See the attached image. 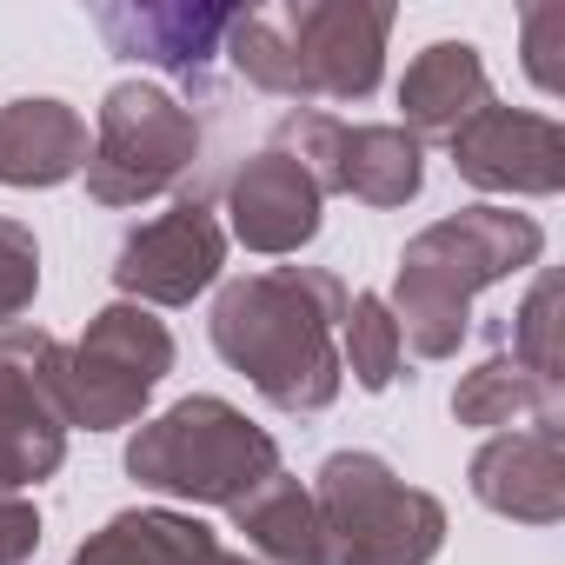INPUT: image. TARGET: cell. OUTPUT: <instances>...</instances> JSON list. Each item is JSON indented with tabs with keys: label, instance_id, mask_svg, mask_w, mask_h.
I'll return each instance as SVG.
<instances>
[{
	"label": "cell",
	"instance_id": "1",
	"mask_svg": "<svg viewBox=\"0 0 565 565\" xmlns=\"http://www.w3.org/2000/svg\"><path fill=\"white\" fill-rule=\"evenodd\" d=\"M347 279L333 266H266L239 273L213 294L206 340L213 353L279 413H327L347 386L340 320Z\"/></svg>",
	"mask_w": 565,
	"mask_h": 565
},
{
	"label": "cell",
	"instance_id": "2",
	"mask_svg": "<svg viewBox=\"0 0 565 565\" xmlns=\"http://www.w3.org/2000/svg\"><path fill=\"white\" fill-rule=\"evenodd\" d=\"M539 253H545V226L499 200H479L466 213L419 226L399 253V279L386 300L399 347L413 360H452L472 333V300L499 287L505 273L539 266Z\"/></svg>",
	"mask_w": 565,
	"mask_h": 565
},
{
	"label": "cell",
	"instance_id": "3",
	"mask_svg": "<svg viewBox=\"0 0 565 565\" xmlns=\"http://www.w3.org/2000/svg\"><path fill=\"white\" fill-rule=\"evenodd\" d=\"M393 8L366 0H287V8H239L226 54L246 87L273 100H373L386 81Z\"/></svg>",
	"mask_w": 565,
	"mask_h": 565
},
{
	"label": "cell",
	"instance_id": "4",
	"mask_svg": "<svg viewBox=\"0 0 565 565\" xmlns=\"http://www.w3.org/2000/svg\"><path fill=\"white\" fill-rule=\"evenodd\" d=\"M279 472V446L220 393H186L160 419H140L127 439V479L186 505H239L259 479Z\"/></svg>",
	"mask_w": 565,
	"mask_h": 565
},
{
	"label": "cell",
	"instance_id": "5",
	"mask_svg": "<svg viewBox=\"0 0 565 565\" xmlns=\"http://www.w3.org/2000/svg\"><path fill=\"white\" fill-rule=\"evenodd\" d=\"M307 492L320 512V565H433L446 545V505L380 452H327Z\"/></svg>",
	"mask_w": 565,
	"mask_h": 565
},
{
	"label": "cell",
	"instance_id": "6",
	"mask_svg": "<svg viewBox=\"0 0 565 565\" xmlns=\"http://www.w3.org/2000/svg\"><path fill=\"white\" fill-rule=\"evenodd\" d=\"M206 153L200 114L167 94L160 81H120L100 94L94 140H87V200L100 206H147L160 193L193 186Z\"/></svg>",
	"mask_w": 565,
	"mask_h": 565
},
{
	"label": "cell",
	"instance_id": "7",
	"mask_svg": "<svg viewBox=\"0 0 565 565\" xmlns=\"http://www.w3.org/2000/svg\"><path fill=\"white\" fill-rule=\"evenodd\" d=\"M173 373V333L167 320H153L134 300H114L87 320V333L67 347V426L87 433H120L147 413V399L160 393V380Z\"/></svg>",
	"mask_w": 565,
	"mask_h": 565
},
{
	"label": "cell",
	"instance_id": "8",
	"mask_svg": "<svg viewBox=\"0 0 565 565\" xmlns=\"http://www.w3.org/2000/svg\"><path fill=\"white\" fill-rule=\"evenodd\" d=\"M67 347L47 327H0V492H28L67 466Z\"/></svg>",
	"mask_w": 565,
	"mask_h": 565
},
{
	"label": "cell",
	"instance_id": "9",
	"mask_svg": "<svg viewBox=\"0 0 565 565\" xmlns=\"http://www.w3.org/2000/svg\"><path fill=\"white\" fill-rule=\"evenodd\" d=\"M226 266V226L200 193H180L167 213L140 220L114 253V287L134 307H193Z\"/></svg>",
	"mask_w": 565,
	"mask_h": 565
},
{
	"label": "cell",
	"instance_id": "10",
	"mask_svg": "<svg viewBox=\"0 0 565 565\" xmlns=\"http://www.w3.org/2000/svg\"><path fill=\"white\" fill-rule=\"evenodd\" d=\"M452 173L479 193L505 200H552L565 186V127L532 107H486L452 140Z\"/></svg>",
	"mask_w": 565,
	"mask_h": 565
},
{
	"label": "cell",
	"instance_id": "11",
	"mask_svg": "<svg viewBox=\"0 0 565 565\" xmlns=\"http://www.w3.org/2000/svg\"><path fill=\"white\" fill-rule=\"evenodd\" d=\"M233 21L239 8H193V0H100L94 8V34L107 41L114 61H140L180 81L213 74Z\"/></svg>",
	"mask_w": 565,
	"mask_h": 565
},
{
	"label": "cell",
	"instance_id": "12",
	"mask_svg": "<svg viewBox=\"0 0 565 565\" xmlns=\"http://www.w3.org/2000/svg\"><path fill=\"white\" fill-rule=\"evenodd\" d=\"M320 220H327V193L294 153L259 147V153H246L233 167V180H226V233L246 253L287 259V253L313 246Z\"/></svg>",
	"mask_w": 565,
	"mask_h": 565
},
{
	"label": "cell",
	"instance_id": "13",
	"mask_svg": "<svg viewBox=\"0 0 565 565\" xmlns=\"http://www.w3.org/2000/svg\"><path fill=\"white\" fill-rule=\"evenodd\" d=\"M472 499L512 525H558L565 519V426H512L492 433L472 466Z\"/></svg>",
	"mask_w": 565,
	"mask_h": 565
},
{
	"label": "cell",
	"instance_id": "14",
	"mask_svg": "<svg viewBox=\"0 0 565 565\" xmlns=\"http://www.w3.org/2000/svg\"><path fill=\"white\" fill-rule=\"evenodd\" d=\"M87 167V120L54 94H21L0 107V186L47 193Z\"/></svg>",
	"mask_w": 565,
	"mask_h": 565
},
{
	"label": "cell",
	"instance_id": "15",
	"mask_svg": "<svg viewBox=\"0 0 565 565\" xmlns=\"http://www.w3.org/2000/svg\"><path fill=\"white\" fill-rule=\"evenodd\" d=\"M492 107V74L479 61L472 41H433L413 54L406 81H399V127L426 147V140H452L472 114Z\"/></svg>",
	"mask_w": 565,
	"mask_h": 565
},
{
	"label": "cell",
	"instance_id": "16",
	"mask_svg": "<svg viewBox=\"0 0 565 565\" xmlns=\"http://www.w3.org/2000/svg\"><path fill=\"white\" fill-rule=\"evenodd\" d=\"M213 558H220V532L200 525L193 512H167V505L114 512L74 552V565H213Z\"/></svg>",
	"mask_w": 565,
	"mask_h": 565
},
{
	"label": "cell",
	"instance_id": "17",
	"mask_svg": "<svg viewBox=\"0 0 565 565\" xmlns=\"http://www.w3.org/2000/svg\"><path fill=\"white\" fill-rule=\"evenodd\" d=\"M233 512V532L246 539V558L259 565H320V512L313 492L279 466L273 479H259Z\"/></svg>",
	"mask_w": 565,
	"mask_h": 565
},
{
	"label": "cell",
	"instance_id": "18",
	"mask_svg": "<svg viewBox=\"0 0 565 565\" xmlns=\"http://www.w3.org/2000/svg\"><path fill=\"white\" fill-rule=\"evenodd\" d=\"M419 186H426V147L399 120H373V127L340 134V193L393 213V206L419 200Z\"/></svg>",
	"mask_w": 565,
	"mask_h": 565
},
{
	"label": "cell",
	"instance_id": "19",
	"mask_svg": "<svg viewBox=\"0 0 565 565\" xmlns=\"http://www.w3.org/2000/svg\"><path fill=\"white\" fill-rule=\"evenodd\" d=\"M452 419L459 426H479V433H499V426H565V386H545L532 380L505 347L492 360H479L459 386H452Z\"/></svg>",
	"mask_w": 565,
	"mask_h": 565
},
{
	"label": "cell",
	"instance_id": "20",
	"mask_svg": "<svg viewBox=\"0 0 565 565\" xmlns=\"http://www.w3.org/2000/svg\"><path fill=\"white\" fill-rule=\"evenodd\" d=\"M399 366H406V347H399L386 294H353L347 320H340V373H353L360 393H386L399 380Z\"/></svg>",
	"mask_w": 565,
	"mask_h": 565
},
{
	"label": "cell",
	"instance_id": "21",
	"mask_svg": "<svg viewBox=\"0 0 565 565\" xmlns=\"http://www.w3.org/2000/svg\"><path fill=\"white\" fill-rule=\"evenodd\" d=\"M492 340L512 347V360H519L532 380L565 386V353H558V273H539V279H532V294L519 300L512 327H499Z\"/></svg>",
	"mask_w": 565,
	"mask_h": 565
},
{
	"label": "cell",
	"instance_id": "22",
	"mask_svg": "<svg viewBox=\"0 0 565 565\" xmlns=\"http://www.w3.org/2000/svg\"><path fill=\"white\" fill-rule=\"evenodd\" d=\"M340 134H347V120H333V114H320V107H287V114L273 120V147L294 153V160L320 180L327 200L340 193Z\"/></svg>",
	"mask_w": 565,
	"mask_h": 565
},
{
	"label": "cell",
	"instance_id": "23",
	"mask_svg": "<svg viewBox=\"0 0 565 565\" xmlns=\"http://www.w3.org/2000/svg\"><path fill=\"white\" fill-rule=\"evenodd\" d=\"M41 294V239L28 220L0 213V327H14Z\"/></svg>",
	"mask_w": 565,
	"mask_h": 565
},
{
	"label": "cell",
	"instance_id": "24",
	"mask_svg": "<svg viewBox=\"0 0 565 565\" xmlns=\"http://www.w3.org/2000/svg\"><path fill=\"white\" fill-rule=\"evenodd\" d=\"M519 47L525 74L539 94H565V0H532L519 14Z\"/></svg>",
	"mask_w": 565,
	"mask_h": 565
},
{
	"label": "cell",
	"instance_id": "25",
	"mask_svg": "<svg viewBox=\"0 0 565 565\" xmlns=\"http://www.w3.org/2000/svg\"><path fill=\"white\" fill-rule=\"evenodd\" d=\"M41 552V512L21 492H0V565H28Z\"/></svg>",
	"mask_w": 565,
	"mask_h": 565
},
{
	"label": "cell",
	"instance_id": "26",
	"mask_svg": "<svg viewBox=\"0 0 565 565\" xmlns=\"http://www.w3.org/2000/svg\"><path fill=\"white\" fill-rule=\"evenodd\" d=\"M213 565H259V558H246V552H226V545H220V558H213Z\"/></svg>",
	"mask_w": 565,
	"mask_h": 565
}]
</instances>
